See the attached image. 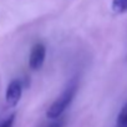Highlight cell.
<instances>
[{
    "label": "cell",
    "instance_id": "cell-6",
    "mask_svg": "<svg viewBox=\"0 0 127 127\" xmlns=\"http://www.w3.org/2000/svg\"><path fill=\"white\" fill-rule=\"evenodd\" d=\"M15 122V115H10L4 122L0 123V127H13Z\"/></svg>",
    "mask_w": 127,
    "mask_h": 127
},
{
    "label": "cell",
    "instance_id": "cell-5",
    "mask_svg": "<svg viewBox=\"0 0 127 127\" xmlns=\"http://www.w3.org/2000/svg\"><path fill=\"white\" fill-rule=\"evenodd\" d=\"M116 126L120 127H127V102L123 105V107L121 108L117 120H116Z\"/></svg>",
    "mask_w": 127,
    "mask_h": 127
},
{
    "label": "cell",
    "instance_id": "cell-3",
    "mask_svg": "<svg viewBox=\"0 0 127 127\" xmlns=\"http://www.w3.org/2000/svg\"><path fill=\"white\" fill-rule=\"evenodd\" d=\"M45 56H46V47L44 44L39 42L35 44L31 49L30 52V57H29V66L32 70H39L41 69V66L44 65L45 61Z\"/></svg>",
    "mask_w": 127,
    "mask_h": 127
},
{
    "label": "cell",
    "instance_id": "cell-2",
    "mask_svg": "<svg viewBox=\"0 0 127 127\" xmlns=\"http://www.w3.org/2000/svg\"><path fill=\"white\" fill-rule=\"evenodd\" d=\"M21 94H23V84L20 80H13L5 92V101L6 105L9 107H15L20 98H21Z\"/></svg>",
    "mask_w": 127,
    "mask_h": 127
},
{
    "label": "cell",
    "instance_id": "cell-1",
    "mask_svg": "<svg viewBox=\"0 0 127 127\" xmlns=\"http://www.w3.org/2000/svg\"><path fill=\"white\" fill-rule=\"evenodd\" d=\"M76 91H77V82H76V80H74L65 89V91H64L52 102V105L47 108V111H46L47 118H50V120H57L64 112H65V110L69 107V105L74 100V97L76 95Z\"/></svg>",
    "mask_w": 127,
    "mask_h": 127
},
{
    "label": "cell",
    "instance_id": "cell-7",
    "mask_svg": "<svg viewBox=\"0 0 127 127\" xmlns=\"http://www.w3.org/2000/svg\"><path fill=\"white\" fill-rule=\"evenodd\" d=\"M62 125H64V121H56V122L50 123V125L46 126V127H62Z\"/></svg>",
    "mask_w": 127,
    "mask_h": 127
},
{
    "label": "cell",
    "instance_id": "cell-8",
    "mask_svg": "<svg viewBox=\"0 0 127 127\" xmlns=\"http://www.w3.org/2000/svg\"><path fill=\"white\" fill-rule=\"evenodd\" d=\"M116 127H120V126H116Z\"/></svg>",
    "mask_w": 127,
    "mask_h": 127
},
{
    "label": "cell",
    "instance_id": "cell-4",
    "mask_svg": "<svg viewBox=\"0 0 127 127\" xmlns=\"http://www.w3.org/2000/svg\"><path fill=\"white\" fill-rule=\"evenodd\" d=\"M112 10L116 14L127 11V0H112Z\"/></svg>",
    "mask_w": 127,
    "mask_h": 127
}]
</instances>
